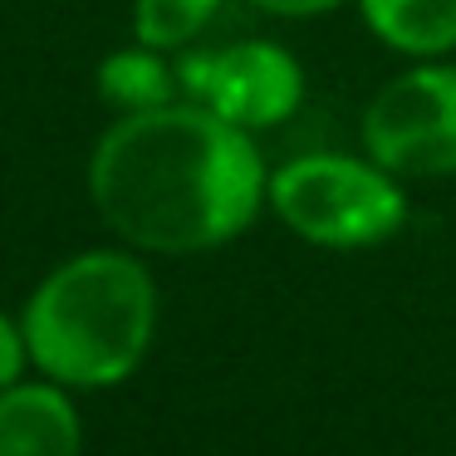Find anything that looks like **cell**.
Masks as SVG:
<instances>
[{"mask_svg":"<svg viewBox=\"0 0 456 456\" xmlns=\"http://www.w3.org/2000/svg\"><path fill=\"white\" fill-rule=\"evenodd\" d=\"M260 15H280V20H319V15H334L344 0H246Z\"/></svg>","mask_w":456,"mask_h":456,"instance_id":"11","label":"cell"},{"mask_svg":"<svg viewBox=\"0 0 456 456\" xmlns=\"http://www.w3.org/2000/svg\"><path fill=\"white\" fill-rule=\"evenodd\" d=\"M363 30L403 60L456 54V0H354Z\"/></svg>","mask_w":456,"mask_h":456,"instance_id":"7","label":"cell"},{"mask_svg":"<svg viewBox=\"0 0 456 456\" xmlns=\"http://www.w3.org/2000/svg\"><path fill=\"white\" fill-rule=\"evenodd\" d=\"M216 11L221 0H133V40L162 54L191 50V40L207 30Z\"/></svg>","mask_w":456,"mask_h":456,"instance_id":"9","label":"cell"},{"mask_svg":"<svg viewBox=\"0 0 456 456\" xmlns=\"http://www.w3.org/2000/svg\"><path fill=\"white\" fill-rule=\"evenodd\" d=\"M25 363H30V348H25L20 319L0 314V387L20 383V378H25Z\"/></svg>","mask_w":456,"mask_h":456,"instance_id":"10","label":"cell"},{"mask_svg":"<svg viewBox=\"0 0 456 456\" xmlns=\"http://www.w3.org/2000/svg\"><path fill=\"white\" fill-rule=\"evenodd\" d=\"M99 84V99L109 103L113 113H148V109H162V103L182 99V84H177V60H167L162 50L133 40L123 50H113L109 60L99 64L94 74Z\"/></svg>","mask_w":456,"mask_h":456,"instance_id":"8","label":"cell"},{"mask_svg":"<svg viewBox=\"0 0 456 456\" xmlns=\"http://www.w3.org/2000/svg\"><path fill=\"white\" fill-rule=\"evenodd\" d=\"M79 407L60 383L0 387V456H79Z\"/></svg>","mask_w":456,"mask_h":456,"instance_id":"6","label":"cell"},{"mask_svg":"<svg viewBox=\"0 0 456 456\" xmlns=\"http://www.w3.org/2000/svg\"><path fill=\"white\" fill-rule=\"evenodd\" d=\"M30 363L60 387H113L142 368L158 334V285L133 246L79 250L25 299Z\"/></svg>","mask_w":456,"mask_h":456,"instance_id":"2","label":"cell"},{"mask_svg":"<svg viewBox=\"0 0 456 456\" xmlns=\"http://www.w3.org/2000/svg\"><path fill=\"white\" fill-rule=\"evenodd\" d=\"M99 221L148 256H201L231 246L265 207L270 167L256 133L191 99L123 113L89 152Z\"/></svg>","mask_w":456,"mask_h":456,"instance_id":"1","label":"cell"},{"mask_svg":"<svg viewBox=\"0 0 456 456\" xmlns=\"http://www.w3.org/2000/svg\"><path fill=\"white\" fill-rule=\"evenodd\" d=\"M363 152L403 182L456 177V64L412 60L368 99Z\"/></svg>","mask_w":456,"mask_h":456,"instance_id":"4","label":"cell"},{"mask_svg":"<svg viewBox=\"0 0 456 456\" xmlns=\"http://www.w3.org/2000/svg\"><path fill=\"white\" fill-rule=\"evenodd\" d=\"M265 207L319 250H368L407 226V187L373 158L299 152L270 172Z\"/></svg>","mask_w":456,"mask_h":456,"instance_id":"3","label":"cell"},{"mask_svg":"<svg viewBox=\"0 0 456 456\" xmlns=\"http://www.w3.org/2000/svg\"><path fill=\"white\" fill-rule=\"evenodd\" d=\"M177 84L182 99L201 103L246 133L280 128L305 103V69L275 40H240L226 50H182Z\"/></svg>","mask_w":456,"mask_h":456,"instance_id":"5","label":"cell"}]
</instances>
